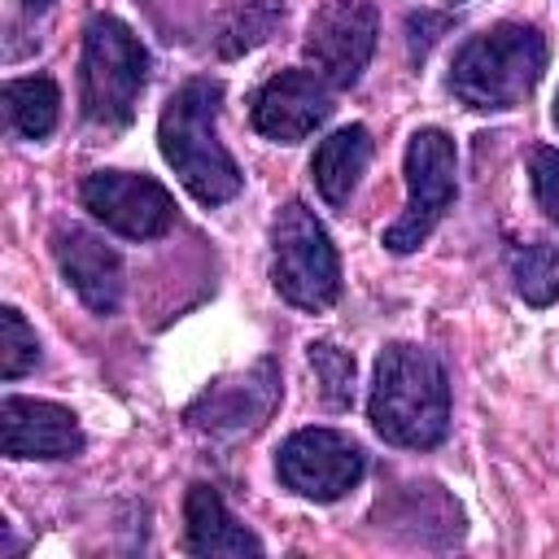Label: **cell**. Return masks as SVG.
I'll return each mask as SVG.
<instances>
[{
    "label": "cell",
    "mask_w": 559,
    "mask_h": 559,
    "mask_svg": "<svg viewBox=\"0 0 559 559\" xmlns=\"http://www.w3.org/2000/svg\"><path fill=\"white\" fill-rule=\"evenodd\" d=\"M459 153L441 127H419L406 144V210L393 227H384V249L411 253L419 249L437 223L445 218L459 192Z\"/></svg>",
    "instance_id": "8992f818"
},
{
    "label": "cell",
    "mask_w": 559,
    "mask_h": 559,
    "mask_svg": "<svg viewBox=\"0 0 559 559\" xmlns=\"http://www.w3.org/2000/svg\"><path fill=\"white\" fill-rule=\"evenodd\" d=\"M280 17H284V0H240L227 13L223 31H218V52L223 57H240V52L258 48L275 31Z\"/></svg>",
    "instance_id": "ac0fdd59"
},
{
    "label": "cell",
    "mask_w": 559,
    "mask_h": 559,
    "mask_svg": "<svg viewBox=\"0 0 559 559\" xmlns=\"http://www.w3.org/2000/svg\"><path fill=\"white\" fill-rule=\"evenodd\" d=\"M380 17L371 0H323L306 26L301 52L319 79L336 87H354L376 52Z\"/></svg>",
    "instance_id": "ba28073f"
},
{
    "label": "cell",
    "mask_w": 559,
    "mask_h": 559,
    "mask_svg": "<svg viewBox=\"0 0 559 559\" xmlns=\"http://www.w3.org/2000/svg\"><path fill=\"white\" fill-rule=\"evenodd\" d=\"M550 118H555V127H559V92H555V109H550Z\"/></svg>",
    "instance_id": "603a6c76"
},
{
    "label": "cell",
    "mask_w": 559,
    "mask_h": 559,
    "mask_svg": "<svg viewBox=\"0 0 559 559\" xmlns=\"http://www.w3.org/2000/svg\"><path fill=\"white\" fill-rule=\"evenodd\" d=\"M52 0H26V9H48Z\"/></svg>",
    "instance_id": "7402d4cb"
},
{
    "label": "cell",
    "mask_w": 559,
    "mask_h": 559,
    "mask_svg": "<svg viewBox=\"0 0 559 559\" xmlns=\"http://www.w3.org/2000/svg\"><path fill=\"white\" fill-rule=\"evenodd\" d=\"M546 70V39L537 26L498 22L472 35L450 66V92L467 109H515Z\"/></svg>",
    "instance_id": "3957f363"
},
{
    "label": "cell",
    "mask_w": 559,
    "mask_h": 559,
    "mask_svg": "<svg viewBox=\"0 0 559 559\" xmlns=\"http://www.w3.org/2000/svg\"><path fill=\"white\" fill-rule=\"evenodd\" d=\"M0 450L9 459H74L83 454V428L61 402L9 393L0 402Z\"/></svg>",
    "instance_id": "7c38bea8"
},
{
    "label": "cell",
    "mask_w": 559,
    "mask_h": 559,
    "mask_svg": "<svg viewBox=\"0 0 559 559\" xmlns=\"http://www.w3.org/2000/svg\"><path fill=\"white\" fill-rule=\"evenodd\" d=\"M332 114V83L314 70H280L253 92V127L275 144H297Z\"/></svg>",
    "instance_id": "8fae6325"
},
{
    "label": "cell",
    "mask_w": 559,
    "mask_h": 559,
    "mask_svg": "<svg viewBox=\"0 0 559 559\" xmlns=\"http://www.w3.org/2000/svg\"><path fill=\"white\" fill-rule=\"evenodd\" d=\"M52 258L61 266V280L74 288V297L92 314H114L122 306V258L105 236L87 227H57L52 231Z\"/></svg>",
    "instance_id": "4fadbf2b"
},
{
    "label": "cell",
    "mask_w": 559,
    "mask_h": 559,
    "mask_svg": "<svg viewBox=\"0 0 559 559\" xmlns=\"http://www.w3.org/2000/svg\"><path fill=\"white\" fill-rule=\"evenodd\" d=\"M218 109H223V83L218 79H188L170 92L157 118V144L179 183L201 205H223L240 192L245 175L236 157L218 140Z\"/></svg>",
    "instance_id": "7a4b0ae2"
},
{
    "label": "cell",
    "mask_w": 559,
    "mask_h": 559,
    "mask_svg": "<svg viewBox=\"0 0 559 559\" xmlns=\"http://www.w3.org/2000/svg\"><path fill=\"white\" fill-rule=\"evenodd\" d=\"M362 472H367L362 445L336 428H301L275 454L280 485L301 498H314V502L345 498L362 480Z\"/></svg>",
    "instance_id": "52a82bcc"
},
{
    "label": "cell",
    "mask_w": 559,
    "mask_h": 559,
    "mask_svg": "<svg viewBox=\"0 0 559 559\" xmlns=\"http://www.w3.org/2000/svg\"><path fill=\"white\" fill-rule=\"evenodd\" d=\"M528 179H533L537 205H542L550 218H559V148H550V144L533 148V157H528Z\"/></svg>",
    "instance_id": "44dd1931"
},
{
    "label": "cell",
    "mask_w": 559,
    "mask_h": 559,
    "mask_svg": "<svg viewBox=\"0 0 559 559\" xmlns=\"http://www.w3.org/2000/svg\"><path fill=\"white\" fill-rule=\"evenodd\" d=\"M4 114L9 127L26 140H44L57 127L61 114V92L48 74H26V79H9L4 83Z\"/></svg>",
    "instance_id": "2e32d148"
},
{
    "label": "cell",
    "mask_w": 559,
    "mask_h": 559,
    "mask_svg": "<svg viewBox=\"0 0 559 559\" xmlns=\"http://www.w3.org/2000/svg\"><path fill=\"white\" fill-rule=\"evenodd\" d=\"M280 402V367L271 358L253 362L249 371L240 376H223L214 380L188 411L183 419L197 428V432H210V437H236L245 428H258L271 406Z\"/></svg>",
    "instance_id": "30bf717a"
},
{
    "label": "cell",
    "mask_w": 559,
    "mask_h": 559,
    "mask_svg": "<svg viewBox=\"0 0 559 559\" xmlns=\"http://www.w3.org/2000/svg\"><path fill=\"white\" fill-rule=\"evenodd\" d=\"M271 284L297 310H328L341 297V258L314 210L288 201L271 223Z\"/></svg>",
    "instance_id": "5b68a950"
},
{
    "label": "cell",
    "mask_w": 559,
    "mask_h": 559,
    "mask_svg": "<svg viewBox=\"0 0 559 559\" xmlns=\"http://www.w3.org/2000/svg\"><path fill=\"white\" fill-rule=\"evenodd\" d=\"M371 428L402 450H432L450 428V380L432 349L393 341L376 358V380L367 397Z\"/></svg>",
    "instance_id": "6da1fadb"
},
{
    "label": "cell",
    "mask_w": 559,
    "mask_h": 559,
    "mask_svg": "<svg viewBox=\"0 0 559 559\" xmlns=\"http://www.w3.org/2000/svg\"><path fill=\"white\" fill-rule=\"evenodd\" d=\"M96 223L127 240H157L175 227V201L153 175L131 170H92L79 188Z\"/></svg>",
    "instance_id": "9c48e42d"
},
{
    "label": "cell",
    "mask_w": 559,
    "mask_h": 559,
    "mask_svg": "<svg viewBox=\"0 0 559 559\" xmlns=\"http://www.w3.org/2000/svg\"><path fill=\"white\" fill-rule=\"evenodd\" d=\"M511 280L528 306H550L559 297V240L515 245L511 249Z\"/></svg>",
    "instance_id": "e0dca14e"
},
{
    "label": "cell",
    "mask_w": 559,
    "mask_h": 559,
    "mask_svg": "<svg viewBox=\"0 0 559 559\" xmlns=\"http://www.w3.org/2000/svg\"><path fill=\"white\" fill-rule=\"evenodd\" d=\"M144 79H148V52L140 35L114 13H92L83 26V61H79L83 118L105 131L127 127L135 118Z\"/></svg>",
    "instance_id": "277c9868"
},
{
    "label": "cell",
    "mask_w": 559,
    "mask_h": 559,
    "mask_svg": "<svg viewBox=\"0 0 559 559\" xmlns=\"http://www.w3.org/2000/svg\"><path fill=\"white\" fill-rule=\"evenodd\" d=\"M35 362H39V336H35V328L22 319L17 306H4L0 310V376L4 380H17Z\"/></svg>",
    "instance_id": "d6986e66"
},
{
    "label": "cell",
    "mask_w": 559,
    "mask_h": 559,
    "mask_svg": "<svg viewBox=\"0 0 559 559\" xmlns=\"http://www.w3.org/2000/svg\"><path fill=\"white\" fill-rule=\"evenodd\" d=\"M310 367L323 384V402L328 406H349V397H354V358L332 341H314L310 345Z\"/></svg>",
    "instance_id": "ffe728a7"
},
{
    "label": "cell",
    "mask_w": 559,
    "mask_h": 559,
    "mask_svg": "<svg viewBox=\"0 0 559 559\" xmlns=\"http://www.w3.org/2000/svg\"><path fill=\"white\" fill-rule=\"evenodd\" d=\"M188 555H262V542L227 511L214 485H192L183 498Z\"/></svg>",
    "instance_id": "5bb4252c"
},
{
    "label": "cell",
    "mask_w": 559,
    "mask_h": 559,
    "mask_svg": "<svg viewBox=\"0 0 559 559\" xmlns=\"http://www.w3.org/2000/svg\"><path fill=\"white\" fill-rule=\"evenodd\" d=\"M371 162V131L362 122H349L341 131H332L319 148H314V162H310V175H314V188L328 205H345L362 179Z\"/></svg>",
    "instance_id": "9a60e30c"
}]
</instances>
